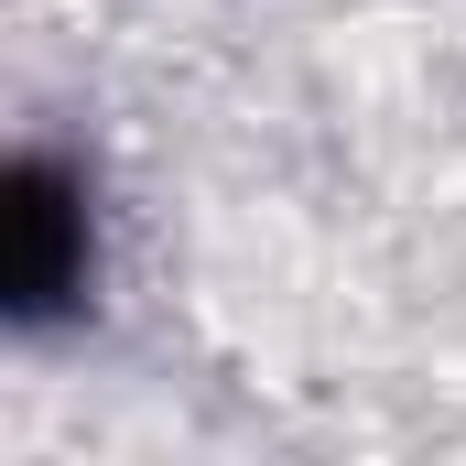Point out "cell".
<instances>
[{"instance_id": "1", "label": "cell", "mask_w": 466, "mask_h": 466, "mask_svg": "<svg viewBox=\"0 0 466 466\" xmlns=\"http://www.w3.org/2000/svg\"><path fill=\"white\" fill-rule=\"evenodd\" d=\"M119 271V207L87 141L66 130H11L0 152V337L11 348H66L109 315Z\"/></svg>"}]
</instances>
